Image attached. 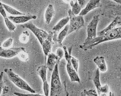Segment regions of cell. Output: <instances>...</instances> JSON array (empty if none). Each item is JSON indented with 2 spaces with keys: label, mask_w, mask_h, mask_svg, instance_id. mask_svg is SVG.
Masks as SVG:
<instances>
[{
  "label": "cell",
  "mask_w": 121,
  "mask_h": 96,
  "mask_svg": "<svg viewBox=\"0 0 121 96\" xmlns=\"http://www.w3.org/2000/svg\"><path fill=\"white\" fill-rule=\"evenodd\" d=\"M23 28L29 29L36 37L43 48L45 56H48L51 51L53 44V32H47L43 29L37 28L31 21L21 25Z\"/></svg>",
  "instance_id": "obj_1"
},
{
  "label": "cell",
  "mask_w": 121,
  "mask_h": 96,
  "mask_svg": "<svg viewBox=\"0 0 121 96\" xmlns=\"http://www.w3.org/2000/svg\"><path fill=\"white\" fill-rule=\"evenodd\" d=\"M119 39H121V27L112 29L102 36H97L87 43H83L80 47L84 50H87L101 43Z\"/></svg>",
  "instance_id": "obj_2"
},
{
  "label": "cell",
  "mask_w": 121,
  "mask_h": 96,
  "mask_svg": "<svg viewBox=\"0 0 121 96\" xmlns=\"http://www.w3.org/2000/svg\"><path fill=\"white\" fill-rule=\"evenodd\" d=\"M4 71L8 76L9 79L15 86L22 90L29 91L31 93L36 94L35 91L24 80L18 75L15 74L11 69L5 68Z\"/></svg>",
  "instance_id": "obj_3"
},
{
  "label": "cell",
  "mask_w": 121,
  "mask_h": 96,
  "mask_svg": "<svg viewBox=\"0 0 121 96\" xmlns=\"http://www.w3.org/2000/svg\"><path fill=\"white\" fill-rule=\"evenodd\" d=\"M57 63L53 71L51 77L50 96H59L63 90L62 85L60 80L59 72Z\"/></svg>",
  "instance_id": "obj_4"
},
{
  "label": "cell",
  "mask_w": 121,
  "mask_h": 96,
  "mask_svg": "<svg viewBox=\"0 0 121 96\" xmlns=\"http://www.w3.org/2000/svg\"><path fill=\"white\" fill-rule=\"evenodd\" d=\"M68 13L69 18L70 24L67 35L73 32L79 30L84 26L85 24V21L82 16H76L73 13L71 9L69 10Z\"/></svg>",
  "instance_id": "obj_5"
},
{
  "label": "cell",
  "mask_w": 121,
  "mask_h": 96,
  "mask_svg": "<svg viewBox=\"0 0 121 96\" xmlns=\"http://www.w3.org/2000/svg\"><path fill=\"white\" fill-rule=\"evenodd\" d=\"M63 48L65 52V57L67 63V64L66 65V69L71 81L72 82H77L78 83H80L81 81L78 74V72L75 70L71 64V61L72 57L71 55V53L68 52L67 49L65 46H63Z\"/></svg>",
  "instance_id": "obj_6"
},
{
  "label": "cell",
  "mask_w": 121,
  "mask_h": 96,
  "mask_svg": "<svg viewBox=\"0 0 121 96\" xmlns=\"http://www.w3.org/2000/svg\"><path fill=\"white\" fill-rule=\"evenodd\" d=\"M99 21V16L95 15L90 22L87 28V37L83 43H86L97 37V29Z\"/></svg>",
  "instance_id": "obj_7"
},
{
  "label": "cell",
  "mask_w": 121,
  "mask_h": 96,
  "mask_svg": "<svg viewBox=\"0 0 121 96\" xmlns=\"http://www.w3.org/2000/svg\"><path fill=\"white\" fill-rule=\"evenodd\" d=\"M23 47H13L10 48H3L0 47V56L5 58H11L18 55L22 51H26Z\"/></svg>",
  "instance_id": "obj_8"
},
{
  "label": "cell",
  "mask_w": 121,
  "mask_h": 96,
  "mask_svg": "<svg viewBox=\"0 0 121 96\" xmlns=\"http://www.w3.org/2000/svg\"><path fill=\"white\" fill-rule=\"evenodd\" d=\"M47 67L46 65H41L39 67L37 70V72L39 76L40 77L43 83V90L45 95L48 96L49 86L47 79Z\"/></svg>",
  "instance_id": "obj_9"
},
{
  "label": "cell",
  "mask_w": 121,
  "mask_h": 96,
  "mask_svg": "<svg viewBox=\"0 0 121 96\" xmlns=\"http://www.w3.org/2000/svg\"><path fill=\"white\" fill-rule=\"evenodd\" d=\"M101 0H90L85 7L81 11L79 15H86L91 11L93 10L100 6Z\"/></svg>",
  "instance_id": "obj_10"
},
{
  "label": "cell",
  "mask_w": 121,
  "mask_h": 96,
  "mask_svg": "<svg viewBox=\"0 0 121 96\" xmlns=\"http://www.w3.org/2000/svg\"><path fill=\"white\" fill-rule=\"evenodd\" d=\"M8 17L11 21L16 24L25 23L31 20L37 18L36 16L32 15H18L17 16H9Z\"/></svg>",
  "instance_id": "obj_11"
},
{
  "label": "cell",
  "mask_w": 121,
  "mask_h": 96,
  "mask_svg": "<svg viewBox=\"0 0 121 96\" xmlns=\"http://www.w3.org/2000/svg\"><path fill=\"white\" fill-rule=\"evenodd\" d=\"M69 16L62 19L57 23L55 26L53 27L52 30L54 31L53 33V40L57 41V33L60 31L65 26L67 25L69 21Z\"/></svg>",
  "instance_id": "obj_12"
},
{
  "label": "cell",
  "mask_w": 121,
  "mask_h": 96,
  "mask_svg": "<svg viewBox=\"0 0 121 96\" xmlns=\"http://www.w3.org/2000/svg\"><path fill=\"white\" fill-rule=\"evenodd\" d=\"M0 13L4 19L5 24L7 27L10 32H14L16 29V26L11 22L10 20L7 16L6 13L4 8L2 5V3H0Z\"/></svg>",
  "instance_id": "obj_13"
},
{
  "label": "cell",
  "mask_w": 121,
  "mask_h": 96,
  "mask_svg": "<svg viewBox=\"0 0 121 96\" xmlns=\"http://www.w3.org/2000/svg\"><path fill=\"white\" fill-rule=\"evenodd\" d=\"M57 60L58 57L56 54L53 53H50L49 54L46 66L49 71H53L57 63Z\"/></svg>",
  "instance_id": "obj_14"
},
{
  "label": "cell",
  "mask_w": 121,
  "mask_h": 96,
  "mask_svg": "<svg viewBox=\"0 0 121 96\" xmlns=\"http://www.w3.org/2000/svg\"><path fill=\"white\" fill-rule=\"evenodd\" d=\"M94 62L98 67L99 71L104 72L107 70V67L104 57L97 56L93 60Z\"/></svg>",
  "instance_id": "obj_15"
},
{
  "label": "cell",
  "mask_w": 121,
  "mask_h": 96,
  "mask_svg": "<svg viewBox=\"0 0 121 96\" xmlns=\"http://www.w3.org/2000/svg\"><path fill=\"white\" fill-rule=\"evenodd\" d=\"M55 14V11L53 6L51 4H49L45 13V19L46 24L48 25L50 24Z\"/></svg>",
  "instance_id": "obj_16"
},
{
  "label": "cell",
  "mask_w": 121,
  "mask_h": 96,
  "mask_svg": "<svg viewBox=\"0 0 121 96\" xmlns=\"http://www.w3.org/2000/svg\"><path fill=\"white\" fill-rule=\"evenodd\" d=\"M121 23V21L120 18L119 17H116V18H115L114 20L109 25L105 28L104 29L102 30L100 32H99L97 34V35H98V36H102V35H103L108 31L115 28L116 26L118 24H120Z\"/></svg>",
  "instance_id": "obj_17"
},
{
  "label": "cell",
  "mask_w": 121,
  "mask_h": 96,
  "mask_svg": "<svg viewBox=\"0 0 121 96\" xmlns=\"http://www.w3.org/2000/svg\"><path fill=\"white\" fill-rule=\"evenodd\" d=\"M94 83L96 87L98 94L99 93L102 86L101 85L100 81V72L99 69L97 68L95 71V77L93 79Z\"/></svg>",
  "instance_id": "obj_18"
},
{
  "label": "cell",
  "mask_w": 121,
  "mask_h": 96,
  "mask_svg": "<svg viewBox=\"0 0 121 96\" xmlns=\"http://www.w3.org/2000/svg\"><path fill=\"white\" fill-rule=\"evenodd\" d=\"M69 29V25H67L64 28V29L61 31L57 36V42L60 46H62V42L65 37L67 35L68 31Z\"/></svg>",
  "instance_id": "obj_19"
},
{
  "label": "cell",
  "mask_w": 121,
  "mask_h": 96,
  "mask_svg": "<svg viewBox=\"0 0 121 96\" xmlns=\"http://www.w3.org/2000/svg\"><path fill=\"white\" fill-rule=\"evenodd\" d=\"M70 6L72 7V12L73 14H75V15H77L78 14H80L81 12L82 8V7L79 4L77 0H76L75 2L74 3L73 0L71 2H70Z\"/></svg>",
  "instance_id": "obj_20"
},
{
  "label": "cell",
  "mask_w": 121,
  "mask_h": 96,
  "mask_svg": "<svg viewBox=\"0 0 121 96\" xmlns=\"http://www.w3.org/2000/svg\"><path fill=\"white\" fill-rule=\"evenodd\" d=\"M2 5L4 8V9L7 11V12L11 14L12 15H25V13L20 12L17 10H15L12 7H11L10 6L6 4H3Z\"/></svg>",
  "instance_id": "obj_21"
},
{
  "label": "cell",
  "mask_w": 121,
  "mask_h": 96,
  "mask_svg": "<svg viewBox=\"0 0 121 96\" xmlns=\"http://www.w3.org/2000/svg\"><path fill=\"white\" fill-rule=\"evenodd\" d=\"M29 34L28 32L25 31L22 32L19 37L20 42L23 44H26L29 40Z\"/></svg>",
  "instance_id": "obj_22"
},
{
  "label": "cell",
  "mask_w": 121,
  "mask_h": 96,
  "mask_svg": "<svg viewBox=\"0 0 121 96\" xmlns=\"http://www.w3.org/2000/svg\"><path fill=\"white\" fill-rule=\"evenodd\" d=\"M109 87L108 84L102 86L100 92L98 94L99 96H106L109 92Z\"/></svg>",
  "instance_id": "obj_23"
},
{
  "label": "cell",
  "mask_w": 121,
  "mask_h": 96,
  "mask_svg": "<svg viewBox=\"0 0 121 96\" xmlns=\"http://www.w3.org/2000/svg\"><path fill=\"white\" fill-rule=\"evenodd\" d=\"M81 95L82 96H98V94L95 90H85L81 93Z\"/></svg>",
  "instance_id": "obj_24"
},
{
  "label": "cell",
  "mask_w": 121,
  "mask_h": 96,
  "mask_svg": "<svg viewBox=\"0 0 121 96\" xmlns=\"http://www.w3.org/2000/svg\"><path fill=\"white\" fill-rule=\"evenodd\" d=\"M18 55L19 59L22 61L25 62L28 60L29 55L26 51L21 52Z\"/></svg>",
  "instance_id": "obj_25"
},
{
  "label": "cell",
  "mask_w": 121,
  "mask_h": 96,
  "mask_svg": "<svg viewBox=\"0 0 121 96\" xmlns=\"http://www.w3.org/2000/svg\"><path fill=\"white\" fill-rule=\"evenodd\" d=\"M112 9L113 10L114 13H116L118 14L117 16L120 18L121 21V4L120 5H113L111 6Z\"/></svg>",
  "instance_id": "obj_26"
},
{
  "label": "cell",
  "mask_w": 121,
  "mask_h": 96,
  "mask_svg": "<svg viewBox=\"0 0 121 96\" xmlns=\"http://www.w3.org/2000/svg\"><path fill=\"white\" fill-rule=\"evenodd\" d=\"M71 64L73 66V68H74L75 70L78 72V69L79 67V61L78 60L75 58V57L72 56L71 59Z\"/></svg>",
  "instance_id": "obj_27"
},
{
  "label": "cell",
  "mask_w": 121,
  "mask_h": 96,
  "mask_svg": "<svg viewBox=\"0 0 121 96\" xmlns=\"http://www.w3.org/2000/svg\"><path fill=\"white\" fill-rule=\"evenodd\" d=\"M56 55L58 57V60H57V63H59L60 61L62 58V57H63L64 55V52L63 50L60 48H58L57 49Z\"/></svg>",
  "instance_id": "obj_28"
},
{
  "label": "cell",
  "mask_w": 121,
  "mask_h": 96,
  "mask_svg": "<svg viewBox=\"0 0 121 96\" xmlns=\"http://www.w3.org/2000/svg\"><path fill=\"white\" fill-rule=\"evenodd\" d=\"M13 41V38H9L3 43L2 44L3 47L5 48H8L11 46V45L12 44Z\"/></svg>",
  "instance_id": "obj_29"
},
{
  "label": "cell",
  "mask_w": 121,
  "mask_h": 96,
  "mask_svg": "<svg viewBox=\"0 0 121 96\" xmlns=\"http://www.w3.org/2000/svg\"><path fill=\"white\" fill-rule=\"evenodd\" d=\"M14 94L17 96H40L41 95L39 94H34L33 93H32L31 94H24L22 93H19V92H14Z\"/></svg>",
  "instance_id": "obj_30"
},
{
  "label": "cell",
  "mask_w": 121,
  "mask_h": 96,
  "mask_svg": "<svg viewBox=\"0 0 121 96\" xmlns=\"http://www.w3.org/2000/svg\"><path fill=\"white\" fill-rule=\"evenodd\" d=\"M79 5L82 7L85 2V0H77Z\"/></svg>",
  "instance_id": "obj_31"
},
{
  "label": "cell",
  "mask_w": 121,
  "mask_h": 96,
  "mask_svg": "<svg viewBox=\"0 0 121 96\" xmlns=\"http://www.w3.org/2000/svg\"><path fill=\"white\" fill-rule=\"evenodd\" d=\"M112 0L114 1L119 4H121V0Z\"/></svg>",
  "instance_id": "obj_32"
},
{
  "label": "cell",
  "mask_w": 121,
  "mask_h": 96,
  "mask_svg": "<svg viewBox=\"0 0 121 96\" xmlns=\"http://www.w3.org/2000/svg\"><path fill=\"white\" fill-rule=\"evenodd\" d=\"M72 0H63V1L65 3H70V2L72 1Z\"/></svg>",
  "instance_id": "obj_33"
}]
</instances>
